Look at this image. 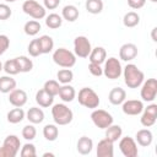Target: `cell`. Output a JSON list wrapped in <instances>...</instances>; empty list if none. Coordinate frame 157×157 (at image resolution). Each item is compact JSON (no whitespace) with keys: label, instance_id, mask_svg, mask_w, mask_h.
I'll use <instances>...</instances> for the list:
<instances>
[{"label":"cell","instance_id":"4fadbf2b","mask_svg":"<svg viewBox=\"0 0 157 157\" xmlns=\"http://www.w3.org/2000/svg\"><path fill=\"white\" fill-rule=\"evenodd\" d=\"M144 109V103L142 101L139 99H125L121 103V110L126 115H139L141 114Z\"/></svg>","mask_w":157,"mask_h":157},{"label":"cell","instance_id":"e0dca14e","mask_svg":"<svg viewBox=\"0 0 157 157\" xmlns=\"http://www.w3.org/2000/svg\"><path fill=\"white\" fill-rule=\"evenodd\" d=\"M152 140H153V135H152V131L150 129H140L135 135L136 144L142 146V147L150 146L152 144Z\"/></svg>","mask_w":157,"mask_h":157},{"label":"cell","instance_id":"8992f818","mask_svg":"<svg viewBox=\"0 0 157 157\" xmlns=\"http://www.w3.org/2000/svg\"><path fill=\"white\" fill-rule=\"evenodd\" d=\"M123 74V67L120 64V60L110 56L108 59H105L104 61V67H103V75L109 78V80H117Z\"/></svg>","mask_w":157,"mask_h":157},{"label":"cell","instance_id":"cb8c5ba5","mask_svg":"<svg viewBox=\"0 0 157 157\" xmlns=\"http://www.w3.org/2000/svg\"><path fill=\"white\" fill-rule=\"evenodd\" d=\"M78 15H80L78 9L75 5H66L61 10V17L67 22H75L78 18Z\"/></svg>","mask_w":157,"mask_h":157},{"label":"cell","instance_id":"6da1fadb","mask_svg":"<svg viewBox=\"0 0 157 157\" xmlns=\"http://www.w3.org/2000/svg\"><path fill=\"white\" fill-rule=\"evenodd\" d=\"M123 76H124V82L129 88H137L145 81L144 72L135 64H128L123 69Z\"/></svg>","mask_w":157,"mask_h":157},{"label":"cell","instance_id":"c3c4849f","mask_svg":"<svg viewBox=\"0 0 157 157\" xmlns=\"http://www.w3.org/2000/svg\"><path fill=\"white\" fill-rule=\"evenodd\" d=\"M4 1H5V2H15L16 0H4Z\"/></svg>","mask_w":157,"mask_h":157},{"label":"cell","instance_id":"5bb4252c","mask_svg":"<svg viewBox=\"0 0 157 157\" xmlns=\"http://www.w3.org/2000/svg\"><path fill=\"white\" fill-rule=\"evenodd\" d=\"M137 56V47L134 43H125L119 49V58L123 61H131Z\"/></svg>","mask_w":157,"mask_h":157},{"label":"cell","instance_id":"d4e9b609","mask_svg":"<svg viewBox=\"0 0 157 157\" xmlns=\"http://www.w3.org/2000/svg\"><path fill=\"white\" fill-rule=\"evenodd\" d=\"M16 80L11 77V75H5L0 77V92L1 93H10L12 90L16 88Z\"/></svg>","mask_w":157,"mask_h":157},{"label":"cell","instance_id":"52a82bcc","mask_svg":"<svg viewBox=\"0 0 157 157\" xmlns=\"http://www.w3.org/2000/svg\"><path fill=\"white\" fill-rule=\"evenodd\" d=\"M22 10L26 15L31 16L33 20H42L47 16L45 7L40 5L37 0H26L22 4Z\"/></svg>","mask_w":157,"mask_h":157},{"label":"cell","instance_id":"7bdbcfd3","mask_svg":"<svg viewBox=\"0 0 157 157\" xmlns=\"http://www.w3.org/2000/svg\"><path fill=\"white\" fill-rule=\"evenodd\" d=\"M10 47V39L6 34H0V56L9 49Z\"/></svg>","mask_w":157,"mask_h":157},{"label":"cell","instance_id":"d590c367","mask_svg":"<svg viewBox=\"0 0 157 157\" xmlns=\"http://www.w3.org/2000/svg\"><path fill=\"white\" fill-rule=\"evenodd\" d=\"M2 70L7 74V75H17L20 72V69H18V64H17V60L16 58L13 59H10V60H6L5 64H2Z\"/></svg>","mask_w":157,"mask_h":157},{"label":"cell","instance_id":"8fae6325","mask_svg":"<svg viewBox=\"0 0 157 157\" xmlns=\"http://www.w3.org/2000/svg\"><path fill=\"white\" fill-rule=\"evenodd\" d=\"M119 140H120L119 148L125 157H136L139 155V148L135 139L130 136H125V137H120Z\"/></svg>","mask_w":157,"mask_h":157},{"label":"cell","instance_id":"ab89813d","mask_svg":"<svg viewBox=\"0 0 157 157\" xmlns=\"http://www.w3.org/2000/svg\"><path fill=\"white\" fill-rule=\"evenodd\" d=\"M27 52H28V54H29L31 56H33V58H37V56H39V55L42 54L38 38H37V39H32V40L29 42V44H28V47H27Z\"/></svg>","mask_w":157,"mask_h":157},{"label":"cell","instance_id":"4316f807","mask_svg":"<svg viewBox=\"0 0 157 157\" xmlns=\"http://www.w3.org/2000/svg\"><path fill=\"white\" fill-rule=\"evenodd\" d=\"M39 42V47H40V52L42 54H49L53 49H54V40L48 34H43L38 38Z\"/></svg>","mask_w":157,"mask_h":157},{"label":"cell","instance_id":"7c38bea8","mask_svg":"<svg viewBox=\"0 0 157 157\" xmlns=\"http://www.w3.org/2000/svg\"><path fill=\"white\" fill-rule=\"evenodd\" d=\"M141 113L142 114H141V118H140V123H141L142 126L150 128V126L155 125V123L157 120V104L151 103L146 108L144 107Z\"/></svg>","mask_w":157,"mask_h":157},{"label":"cell","instance_id":"74e56055","mask_svg":"<svg viewBox=\"0 0 157 157\" xmlns=\"http://www.w3.org/2000/svg\"><path fill=\"white\" fill-rule=\"evenodd\" d=\"M20 156H21V157H36V156H37L36 146H34L32 142L25 144V145L21 147Z\"/></svg>","mask_w":157,"mask_h":157},{"label":"cell","instance_id":"9c48e42d","mask_svg":"<svg viewBox=\"0 0 157 157\" xmlns=\"http://www.w3.org/2000/svg\"><path fill=\"white\" fill-rule=\"evenodd\" d=\"M140 96L145 102H153L157 97V80L156 78H147L141 85Z\"/></svg>","mask_w":157,"mask_h":157},{"label":"cell","instance_id":"ffe728a7","mask_svg":"<svg viewBox=\"0 0 157 157\" xmlns=\"http://www.w3.org/2000/svg\"><path fill=\"white\" fill-rule=\"evenodd\" d=\"M36 102L39 107L42 108H49L53 105V102H54V97L52 94H49L48 92H45L43 88L37 91L36 93Z\"/></svg>","mask_w":157,"mask_h":157},{"label":"cell","instance_id":"60d3db41","mask_svg":"<svg viewBox=\"0 0 157 157\" xmlns=\"http://www.w3.org/2000/svg\"><path fill=\"white\" fill-rule=\"evenodd\" d=\"M12 15V10L10 9V6L7 4H0V20L5 21L9 20Z\"/></svg>","mask_w":157,"mask_h":157},{"label":"cell","instance_id":"e575fe53","mask_svg":"<svg viewBox=\"0 0 157 157\" xmlns=\"http://www.w3.org/2000/svg\"><path fill=\"white\" fill-rule=\"evenodd\" d=\"M16 60H17V64H18L20 72H29L33 69L32 59H29V58H27L25 55H21V56H17Z\"/></svg>","mask_w":157,"mask_h":157},{"label":"cell","instance_id":"7dc6e473","mask_svg":"<svg viewBox=\"0 0 157 157\" xmlns=\"http://www.w3.org/2000/svg\"><path fill=\"white\" fill-rule=\"evenodd\" d=\"M43 156H44V157H47V156H54V153H50V152H45Z\"/></svg>","mask_w":157,"mask_h":157},{"label":"cell","instance_id":"f546056e","mask_svg":"<svg viewBox=\"0 0 157 157\" xmlns=\"http://www.w3.org/2000/svg\"><path fill=\"white\" fill-rule=\"evenodd\" d=\"M44 18H45V26L50 29H56V28L61 27V25H63V17L58 13H54V12L49 13Z\"/></svg>","mask_w":157,"mask_h":157},{"label":"cell","instance_id":"277c9868","mask_svg":"<svg viewBox=\"0 0 157 157\" xmlns=\"http://www.w3.org/2000/svg\"><path fill=\"white\" fill-rule=\"evenodd\" d=\"M53 61L60 67L70 69L76 64V55L66 48H58L53 53Z\"/></svg>","mask_w":157,"mask_h":157},{"label":"cell","instance_id":"5b68a950","mask_svg":"<svg viewBox=\"0 0 157 157\" xmlns=\"http://www.w3.org/2000/svg\"><path fill=\"white\" fill-rule=\"evenodd\" d=\"M21 147V141L16 135H7L0 147V157H16Z\"/></svg>","mask_w":157,"mask_h":157},{"label":"cell","instance_id":"f907efd6","mask_svg":"<svg viewBox=\"0 0 157 157\" xmlns=\"http://www.w3.org/2000/svg\"><path fill=\"white\" fill-rule=\"evenodd\" d=\"M150 1H152V2H157V0H150Z\"/></svg>","mask_w":157,"mask_h":157},{"label":"cell","instance_id":"2e32d148","mask_svg":"<svg viewBox=\"0 0 157 157\" xmlns=\"http://www.w3.org/2000/svg\"><path fill=\"white\" fill-rule=\"evenodd\" d=\"M114 142H112L108 139H103L98 142L96 147V153L98 157H113L114 156Z\"/></svg>","mask_w":157,"mask_h":157},{"label":"cell","instance_id":"44dd1931","mask_svg":"<svg viewBox=\"0 0 157 157\" xmlns=\"http://www.w3.org/2000/svg\"><path fill=\"white\" fill-rule=\"evenodd\" d=\"M26 119L31 124H40L44 120V112L39 107H31L26 113Z\"/></svg>","mask_w":157,"mask_h":157},{"label":"cell","instance_id":"9a60e30c","mask_svg":"<svg viewBox=\"0 0 157 157\" xmlns=\"http://www.w3.org/2000/svg\"><path fill=\"white\" fill-rule=\"evenodd\" d=\"M27 93L21 88H15L9 93V102L13 107H23L27 103Z\"/></svg>","mask_w":157,"mask_h":157},{"label":"cell","instance_id":"836d02e7","mask_svg":"<svg viewBox=\"0 0 157 157\" xmlns=\"http://www.w3.org/2000/svg\"><path fill=\"white\" fill-rule=\"evenodd\" d=\"M56 81L59 82V83H63V85H65V83H70L72 80H74V72L70 70V69H66V67H64V69H61V70H59L58 72H56Z\"/></svg>","mask_w":157,"mask_h":157},{"label":"cell","instance_id":"d6a6232c","mask_svg":"<svg viewBox=\"0 0 157 157\" xmlns=\"http://www.w3.org/2000/svg\"><path fill=\"white\" fill-rule=\"evenodd\" d=\"M85 6H86V10L92 15H97L103 11V1L102 0H86Z\"/></svg>","mask_w":157,"mask_h":157},{"label":"cell","instance_id":"484cf974","mask_svg":"<svg viewBox=\"0 0 157 157\" xmlns=\"http://www.w3.org/2000/svg\"><path fill=\"white\" fill-rule=\"evenodd\" d=\"M6 118H7V121L9 123H11V124H18V123H21L26 118V113H25V110L21 107H15L13 109H11L7 113Z\"/></svg>","mask_w":157,"mask_h":157},{"label":"cell","instance_id":"f1b7e54d","mask_svg":"<svg viewBox=\"0 0 157 157\" xmlns=\"http://www.w3.org/2000/svg\"><path fill=\"white\" fill-rule=\"evenodd\" d=\"M123 23L128 28H132L140 23V15L135 11H129L123 17Z\"/></svg>","mask_w":157,"mask_h":157},{"label":"cell","instance_id":"d6986e66","mask_svg":"<svg viewBox=\"0 0 157 157\" xmlns=\"http://www.w3.org/2000/svg\"><path fill=\"white\" fill-rule=\"evenodd\" d=\"M93 148V141L88 136H81L77 140L76 144V150L80 155H90Z\"/></svg>","mask_w":157,"mask_h":157},{"label":"cell","instance_id":"681fc988","mask_svg":"<svg viewBox=\"0 0 157 157\" xmlns=\"http://www.w3.org/2000/svg\"><path fill=\"white\" fill-rule=\"evenodd\" d=\"M1 70H2V63L0 61V71H1Z\"/></svg>","mask_w":157,"mask_h":157},{"label":"cell","instance_id":"4dcf8cb0","mask_svg":"<svg viewBox=\"0 0 157 157\" xmlns=\"http://www.w3.org/2000/svg\"><path fill=\"white\" fill-rule=\"evenodd\" d=\"M43 136L48 141H55L59 136V129L56 124H47L43 128Z\"/></svg>","mask_w":157,"mask_h":157},{"label":"cell","instance_id":"8d00e7d4","mask_svg":"<svg viewBox=\"0 0 157 157\" xmlns=\"http://www.w3.org/2000/svg\"><path fill=\"white\" fill-rule=\"evenodd\" d=\"M43 90L45 92H48L49 94H52L53 97L58 96L59 94V90H60V85L56 80H48L44 82V86H43Z\"/></svg>","mask_w":157,"mask_h":157},{"label":"cell","instance_id":"7402d4cb","mask_svg":"<svg viewBox=\"0 0 157 157\" xmlns=\"http://www.w3.org/2000/svg\"><path fill=\"white\" fill-rule=\"evenodd\" d=\"M63 102L65 103H69V102H72L75 98H76V91L75 88L69 85V83H65L63 86H60V90H59V94H58Z\"/></svg>","mask_w":157,"mask_h":157},{"label":"cell","instance_id":"30bf717a","mask_svg":"<svg viewBox=\"0 0 157 157\" xmlns=\"http://www.w3.org/2000/svg\"><path fill=\"white\" fill-rule=\"evenodd\" d=\"M92 50L91 42L85 36H77L74 39V54L78 58H88Z\"/></svg>","mask_w":157,"mask_h":157},{"label":"cell","instance_id":"603a6c76","mask_svg":"<svg viewBox=\"0 0 157 157\" xmlns=\"http://www.w3.org/2000/svg\"><path fill=\"white\" fill-rule=\"evenodd\" d=\"M90 63H96V64H103L107 59V52L103 47H96L92 48L90 55H88Z\"/></svg>","mask_w":157,"mask_h":157},{"label":"cell","instance_id":"b9f144b4","mask_svg":"<svg viewBox=\"0 0 157 157\" xmlns=\"http://www.w3.org/2000/svg\"><path fill=\"white\" fill-rule=\"evenodd\" d=\"M88 71H90L93 76H96V77H99V76L103 75V69L101 67L99 64H96V63H90V65H88Z\"/></svg>","mask_w":157,"mask_h":157},{"label":"cell","instance_id":"ba28073f","mask_svg":"<svg viewBox=\"0 0 157 157\" xmlns=\"http://www.w3.org/2000/svg\"><path fill=\"white\" fill-rule=\"evenodd\" d=\"M91 120L98 129H107L109 125L113 124V117L104 109H93L91 113Z\"/></svg>","mask_w":157,"mask_h":157},{"label":"cell","instance_id":"83f0119b","mask_svg":"<svg viewBox=\"0 0 157 157\" xmlns=\"http://www.w3.org/2000/svg\"><path fill=\"white\" fill-rule=\"evenodd\" d=\"M123 135V129L120 125H109L107 129H105V139L110 140L112 142H115L118 141Z\"/></svg>","mask_w":157,"mask_h":157},{"label":"cell","instance_id":"ac0fdd59","mask_svg":"<svg viewBox=\"0 0 157 157\" xmlns=\"http://www.w3.org/2000/svg\"><path fill=\"white\" fill-rule=\"evenodd\" d=\"M126 99V92L124 88L121 87H114L109 91L108 94V101L113 104V105H119L121 104Z\"/></svg>","mask_w":157,"mask_h":157},{"label":"cell","instance_id":"7a4b0ae2","mask_svg":"<svg viewBox=\"0 0 157 157\" xmlns=\"http://www.w3.org/2000/svg\"><path fill=\"white\" fill-rule=\"evenodd\" d=\"M52 117L56 125H67L74 119L72 110L64 103H56L52 108Z\"/></svg>","mask_w":157,"mask_h":157},{"label":"cell","instance_id":"3957f363","mask_svg":"<svg viewBox=\"0 0 157 157\" xmlns=\"http://www.w3.org/2000/svg\"><path fill=\"white\" fill-rule=\"evenodd\" d=\"M77 101L82 107L88 108V109H96V108H98V105L101 103L98 94L91 87L81 88L78 91V94H77Z\"/></svg>","mask_w":157,"mask_h":157},{"label":"cell","instance_id":"f35d334b","mask_svg":"<svg viewBox=\"0 0 157 157\" xmlns=\"http://www.w3.org/2000/svg\"><path fill=\"white\" fill-rule=\"evenodd\" d=\"M21 134H22V137H23L25 140H27V141L34 140V137H36V135H37V130H36V128H34V124H28V125L23 126Z\"/></svg>","mask_w":157,"mask_h":157},{"label":"cell","instance_id":"ee69618b","mask_svg":"<svg viewBox=\"0 0 157 157\" xmlns=\"http://www.w3.org/2000/svg\"><path fill=\"white\" fill-rule=\"evenodd\" d=\"M145 4H146V0H128V5L134 10H139L144 7Z\"/></svg>","mask_w":157,"mask_h":157},{"label":"cell","instance_id":"1f68e13d","mask_svg":"<svg viewBox=\"0 0 157 157\" xmlns=\"http://www.w3.org/2000/svg\"><path fill=\"white\" fill-rule=\"evenodd\" d=\"M40 28H42V27H40V23H39V21H37V20H29V21H27V22L25 23V26H23L25 33H26L27 36H31V37L38 34L39 31H40Z\"/></svg>","mask_w":157,"mask_h":157},{"label":"cell","instance_id":"bcb514c9","mask_svg":"<svg viewBox=\"0 0 157 157\" xmlns=\"http://www.w3.org/2000/svg\"><path fill=\"white\" fill-rule=\"evenodd\" d=\"M156 31H157V28L155 27V28L152 29V33H151V36H152V40H153V42H157V38H156Z\"/></svg>","mask_w":157,"mask_h":157},{"label":"cell","instance_id":"f6af8a7d","mask_svg":"<svg viewBox=\"0 0 157 157\" xmlns=\"http://www.w3.org/2000/svg\"><path fill=\"white\" fill-rule=\"evenodd\" d=\"M43 4L47 10H54L59 6L60 0H43Z\"/></svg>","mask_w":157,"mask_h":157}]
</instances>
